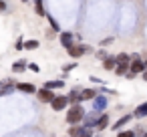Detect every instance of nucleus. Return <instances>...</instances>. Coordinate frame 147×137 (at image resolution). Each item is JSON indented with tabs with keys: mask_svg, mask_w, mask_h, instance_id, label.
<instances>
[{
	"mask_svg": "<svg viewBox=\"0 0 147 137\" xmlns=\"http://www.w3.org/2000/svg\"><path fill=\"white\" fill-rule=\"evenodd\" d=\"M38 40H34V38H30V40H24V49H28V51H34V49H38Z\"/></svg>",
	"mask_w": 147,
	"mask_h": 137,
	"instance_id": "nucleus-20",
	"label": "nucleus"
},
{
	"mask_svg": "<svg viewBox=\"0 0 147 137\" xmlns=\"http://www.w3.org/2000/svg\"><path fill=\"white\" fill-rule=\"evenodd\" d=\"M34 10H36V14H38V16H47L45 6H42V0H40V2H34Z\"/></svg>",
	"mask_w": 147,
	"mask_h": 137,
	"instance_id": "nucleus-21",
	"label": "nucleus"
},
{
	"mask_svg": "<svg viewBox=\"0 0 147 137\" xmlns=\"http://www.w3.org/2000/svg\"><path fill=\"white\" fill-rule=\"evenodd\" d=\"M20 2H28V0H20Z\"/></svg>",
	"mask_w": 147,
	"mask_h": 137,
	"instance_id": "nucleus-32",
	"label": "nucleus"
},
{
	"mask_svg": "<svg viewBox=\"0 0 147 137\" xmlns=\"http://www.w3.org/2000/svg\"><path fill=\"white\" fill-rule=\"evenodd\" d=\"M107 125H109V115H107V113H101V117H99V121H97L95 129L103 131V129H107Z\"/></svg>",
	"mask_w": 147,
	"mask_h": 137,
	"instance_id": "nucleus-12",
	"label": "nucleus"
},
{
	"mask_svg": "<svg viewBox=\"0 0 147 137\" xmlns=\"http://www.w3.org/2000/svg\"><path fill=\"white\" fill-rule=\"evenodd\" d=\"M133 115H135V119H143V117H147V103L139 105V107L133 111Z\"/></svg>",
	"mask_w": 147,
	"mask_h": 137,
	"instance_id": "nucleus-17",
	"label": "nucleus"
},
{
	"mask_svg": "<svg viewBox=\"0 0 147 137\" xmlns=\"http://www.w3.org/2000/svg\"><path fill=\"white\" fill-rule=\"evenodd\" d=\"M0 10H6V2H4V0H0Z\"/></svg>",
	"mask_w": 147,
	"mask_h": 137,
	"instance_id": "nucleus-29",
	"label": "nucleus"
},
{
	"mask_svg": "<svg viewBox=\"0 0 147 137\" xmlns=\"http://www.w3.org/2000/svg\"><path fill=\"white\" fill-rule=\"evenodd\" d=\"M85 131H87L85 125H71V129H69V137H83Z\"/></svg>",
	"mask_w": 147,
	"mask_h": 137,
	"instance_id": "nucleus-8",
	"label": "nucleus"
},
{
	"mask_svg": "<svg viewBox=\"0 0 147 137\" xmlns=\"http://www.w3.org/2000/svg\"><path fill=\"white\" fill-rule=\"evenodd\" d=\"M28 69H30V71H34V73H38V71H40V67H38L36 63H28Z\"/></svg>",
	"mask_w": 147,
	"mask_h": 137,
	"instance_id": "nucleus-26",
	"label": "nucleus"
},
{
	"mask_svg": "<svg viewBox=\"0 0 147 137\" xmlns=\"http://www.w3.org/2000/svg\"><path fill=\"white\" fill-rule=\"evenodd\" d=\"M75 67H77L75 63H69V65H65V67H63V71H65V73H69V71H73Z\"/></svg>",
	"mask_w": 147,
	"mask_h": 137,
	"instance_id": "nucleus-27",
	"label": "nucleus"
},
{
	"mask_svg": "<svg viewBox=\"0 0 147 137\" xmlns=\"http://www.w3.org/2000/svg\"><path fill=\"white\" fill-rule=\"evenodd\" d=\"M34 2H40V0H34Z\"/></svg>",
	"mask_w": 147,
	"mask_h": 137,
	"instance_id": "nucleus-33",
	"label": "nucleus"
},
{
	"mask_svg": "<svg viewBox=\"0 0 147 137\" xmlns=\"http://www.w3.org/2000/svg\"><path fill=\"white\" fill-rule=\"evenodd\" d=\"M87 51H89V47H87V45H73L71 49H67V53H69L73 59H81Z\"/></svg>",
	"mask_w": 147,
	"mask_h": 137,
	"instance_id": "nucleus-5",
	"label": "nucleus"
},
{
	"mask_svg": "<svg viewBox=\"0 0 147 137\" xmlns=\"http://www.w3.org/2000/svg\"><path fill=\"white\" fill-rule=\"evenodd\" d=\"M28 69V63L26 61H14V65H12V71L14 73H24Z\"/></svg>",
	"mask_w": 147,
	"mask_h": 137,
	"instance_id": "nucleus-13",
	"label": "nucleus"
},
{
	"mask_svg": "<svg viewBox=\"0 0 147 137\" xmlns=\"http://www.w3.org/2000/svg\"><path fill=\"white\" fill-rule=\"evenodd\" d=\"M83 101V97H81V91L79 89H73L71 93H69V103H73V105H79Z\"/></svg>",
	"mask_w": 147,
	"mask_h": 137,
	"instance_id": "nucleus-11",
	"label": "nucleus"
},
{
	"mask_svg": "<svg viewBox=\"0 0 147 137\" xmlns=\"http://www.w3.org/2000/svg\"><path fill=\"white\" fill-rule=\"evenodd\" d=\"M45 18H47V20L51 22V26H53V30H55V32H61V28H59V22H57V20H55V18H53L51 14H47Z\"/></svg>",
	"mask_w": 147,
	"mask_h": 137,
	"instance_id": "nucleus-22",
	"label": "nucleus"
},
{
	"mask_svg": "<svg viewBox=\"0 0 147 137\" xmlns=\"http://www.w3.org/2000/svg\"><path fill=\"white\" fill-rule=\"evenodd\" d=\"M129 69H131V63H119V65H117V69H115V73H117V75H121V77H125V75L129 73Z\"/></svg>",
	"mask_w": 147,
	"mask_h": 137,
	"instance_id": "nucleus-14",
	"label": "nucleus"
},
{
	"mask_svg": "<svg viewBox=\"0 0 147 137\" xmlns=\"http://www.w3.org/2000/svg\"><path fill=\"white\" fill-rule=\"evenodd\" d=\"M117 63H131V55H127V53H119V55H117Z\"/></svg>",
	"mask_w": 147,
	"mask_h": 137,
	"instance_id": "nucleus-23",
	"label": "nucleus"
},
{
	"mask_svg": "<svg viewBox=\"0 0 147 137\" xmlns=\"http://www.w3.org/2000/svg\"><path fill=\"white\" fill-rule=\"evenodd\" d=\"M0 87H2V83H0Z\"/></svg>",
	"mask_w": 147,
	"mask_h": 137,
	"instance_id": "nucleus-34",
	"label": "nucleus"
},
{
	"mask_svg": "<svg viewBox=\"0 0 147 137\" xmlns=\"http://www.w3.org/2000/svg\"><path fill=\"white\" fill-rule=\"evenodd\" d=\"M59 40H61V45H63L65 49H71V47L75 45V43H73V32H61Z\"/></svg>",
	"mask_w": 147,
	"mask_h": 137,
	"instance_id": "nucleus-7",
	"label": "nucleus"
},
{
	"mask_svg": "<svg viewBox=\"0 0 147 137\" xmlns=\"http://www.w3.org/2000/svg\"><path fill=\"white\" fill-rule=\"evenodd\" d=\"M36 97H38V101H40V103H49V105H51V103H53V99H55L57 95H55L51 89L42 87V89H38V91H36Z\"/></svg>",
	"mask_w": 147,
	"mask_h": 137,
	"instance_id": "nucleus-4",
	"label": "nucleus"
},
{
	"mask_svg": "<svg viewBox=\"0 0 147 137\" xmlns=\"http://www.w3.org/2000/svg\"><path fill=\"white\" fill-rule=\"evenodd\" d=\"M14 89H16V87H14L10 81H6V83H4V89H0V97H2V95H8V93L14 91Z\"/></svg>",
	"mask_w": 147,
	"mask_h": 137,
	"instance_id": "nucleus-19",
	"label": "nucleus"
},
{
	"mask_svg": "<svg viewBox=\"0 0 147 137\" xmlns=\"http://www.w3.org/2000/svg\"><path fill=\"white\" fill-rule=\"evenodd\" d=\"M97 57H99V59H103V61H105V59H107V57H109V55H107V53H105V51H99V53H97Z\"/></svg>",
	"mask_w": 147,
	"mask_h": 137,
	"instance_id": "nucleus-28",
	"label": "nucleus"
},
{
	"mask_svg": "<svg viewBox=\"0 0 147 137\" xmlns=\"http://www.w3.org/2000/svg\"><path fill=\"white\" fill-rule=\"evenodd\" d=\"M141 75H143V81H147V71H143Z\"/></svg>",
	"mask_w": 147,
	"mask_h": 137,
	"instance_id": "nucleus-30",
	"label": "nucleus"
},
{
	"mask_svg": "<svg viewBox=\"0 0 147 137\" xmlns=\"http://www.w3.org/2000/svg\"><path fill=\"white\" fill-rule=\"evenodd\" d=\"M111 43H113V36H107V38H103V40H101V47H109Z\"/></svg>",
	"mask_w": 147,
	"mask_h": 137,
	"instance_id": "nucleus-25",
	"label": "nucleus"
},
{
	"mask_svg": "<svg viewBox=\"0 0 147 137\" xmlns=\"http://www.w3.org/2000/svg\"><path fill=\"white\" fill-rule=\"evenodd\" d=\"M117 65H119V63H117V57H107V59L103 61V65H101V67H103L105 71H115V69H117Z\"/></svg>",
	"mask_w": 147,
	"mask_h": 137,
	"instance_id": "nucleus-9",
	"label": "nucleus"
},
{
	"mask_svg": "<svg viewBox=\"0 0 147 137\" xmlns=\"http://www.w3.org/2000/svg\"><path fill=\"white\" fill-rule=\"evenodd\" d=\"M45 87L51 89V91H55V89H63V87H65V81H47Z\"/></svg>",
	"mask_w": 147,
	"mask_h": 137,
	"instance_id": "nucleus-18",
	"label": "nucleus"
},
{
	"mask_svg": "<svg viewBox=\"0 0 147 137\" xmlns=\"http://www.w3.org/2000/svg\"><path fill=\"white\" fill-rule=\"evenodd\" d=\"M131 73H135V75H139V73H143V71H147V65L141 61V57L139 55H131V69H129Z\"/></svg>",
	"mask_w": 147,
	"mask_h": 137,
	"instance_id": "nucleus-2",
	"label": "nucleus"
},
{
	"mask_svg": "<svg viewBox=\"0 0 147 137\" xmlns=\"http://www.w3.org/2000/svg\"><path fill=\"white\" fill-rule=\"evenodd\" d=\"M67 105H69V95H57L53 99V103H51L53 111H65Z\"/></svg>",
	"mask_w": 147,
	"mask_h": 137,
	"instance_id": "nucleus-3",
	"label": "nucleus"
},
{
	"mask_svg": "<svg viewBox=\"0 0 147 137\" xmlns=\"http://www.w3.org/2000/svg\"><path fill=\"white\" fill-rule=\"evenodd\" d=\"M133 117H135V115H123V117H121L119 121H115L113 129H121V127H125V125H127V123H129V121H131Z\"/></svg>",
	"mask_w": 147,
	"mask_h": 137,
	"instance_id": "nucleus-16",
	"label": "nucleus"
},
{
	"mask_svg": "<svg viewBox=\"0 0 147 137\" xmlns=\"http://www.w3.org/2000/svg\"><path fill=\"white\" fill-rule=\"evenodd\" d=\"M16 89H18V91H22V93H26V95L36 93V87H34L32 83H18V85H16Z\"/></svg>",
	"mask_w": 147,
	"mask_h": 137,
	"instance_id": "nucleus-10",
	"label": "nucleus"
},
{
	"mask_svg": "<svg viewBox=\"0 0 147 137\" xmlns=\"http://www.w3.org/2000/svg\"><path fill=\"white\" fill-rule=\"evenodd\" d=\"M141 137H147V133H143V135H141Z\"/></svg>",
	"mask_w": 147,
	"mask_h": 137,
	"instance_id": "nucleus-31",
	"label": "nucleus"
},
{
	"mask_svg": "<svg viewBox=\"0 0 147 137\" xmlns=\"http://www.w3.org/2000/svg\"><path fill=\"white\" fill-rule=\"evenodd\" d=\"M81 97H83V101H93L97 97V91L95 89H83L81 91Z\"/></svg>",
	"mask_w": 147,
	"mask_h": 137,
	"instance_id": "nucleus-15",
	"label": "nucleus"
},
{
	"mask_svg": "<svg viewBox=\"0 0 147 137\" xmlns=\"http://www.w3.org/2000/svg\"><path fill=\"white\" fill-rule=\"evenodd\" d=\"M85 109L81 107V103L79 105H73L71 109H69V113H67V123H71V125H79L83 119H85Z\"/></svg>",
	"mask_w": 147,
	"mask_h": 137,
	"instance_id": "nucleus-1",
	"label": "nucleus"
},
{
	"mask_svg": "<svg viewBox=\"0 0 147 137\" xmlns=\"http://www.w3.org/2000/svg\"><path fill=\"white\" fill-rule=\"evenodd\" d=\"M117 137H135V131H131V129L129 131H119Z\"/></svg>",
	"mask_w": 147,
	"mask_h": 137,
	"instance_id": "nucleus-24",
	"label": "nucleus"
},
{
	"mask_svg": "<svg viewBox=\"0 0 147 137\" xmlns=\"http://www.w3.org/2000/svg\"><path fill=\"white\" fill-rule=\"evenodd\" d=\"M107 107V97L105 95H97L93 99V111H103Z\"/></svg>",
	"mask_w": 147,
	"mask_h": 137,
	"instance_id": "nucleus-6",
	"label": "nucleus"
}]
</instances>
